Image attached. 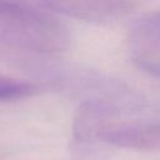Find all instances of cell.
Segmentation results:
<instances>
[{"mask_svg":"<svg viewBox=\"0 0 160 160\" xmlns=\"http://www.w3.org/2000/svg\"><path fill=\"white\" fill-rule=\"evenodd\" d=\"M0 44L36 52H59L68 49L70 34L64 24L26 0H0Z\"/></svg>","mask_w":160,"mask_h":160,"instance_id":"cell-1","label":"cell"},{"mask_svg":"<svg viewBox=\"0 0 160 160\" xmlns=\"http://www.w3.org/2000/svg\"><path fill=\"white\" fill-rule=\"evenodd\" d=\"M98 140L124 149L154 150L160 148V124H109Z\"/></svg>","mask_w":160,"mask_h":160,"instance_id":"cell-2","label":"cell"},{"mask_svg":"<svg viewBox=\"0 0 160 160\" xmlns=\"http://www.w3.org/2000/svg\"><path fill=\"white\" fill-rule=\"evenodd\" d=\"M115 108L101 100H89L79 106L74 118L72 136L76 142L98 140L100 132L109 125L115 115Z\"/></svg>","mask_w":160,"mask_h":160,"instance_id":"cell-3","label":"cell"},{"mask_svg":"<svg viewBox=\"0 0 160 160\" xmlns=\"http://www.w3.org/2000/svg\"><path fill=\"white\" fill-rule=\"evenodd\" d=\"M129 45L135 58H151L160 52V11L139 19L129 34Z\"/></svg>","mask_w":160,"mask_h":160,"instance_id":"cell-4","label":"cell"},{"mask_svg":"<svg viewBox=\"0 0 160 160\" xmlns=\"http://www.w3.org/2000/svg\"><path fill=\"white\" fill-rule=\"evenodd\" d=\"M39 90L36 84L12 78L0 76V101H11L35 94Z\"/></svg>","mask_w":160,"mask_h":160,"instance_id":"cell-5","label":"cell"},{"mask_svg":"<svg viewBox=\"0 0 160 160\" xmlns=\"http://www.w3.org/2000/svg\"><path fill=\"white\" fill-rule=\"evenodd\" d=\"M136 66L144 72L149 74L152 78L160 79V59L152 58H135Z\"/></svg>","mask_w":160,"mask_h":160,"instance_id":"cell-6","label":"cell"}]
</instances>
